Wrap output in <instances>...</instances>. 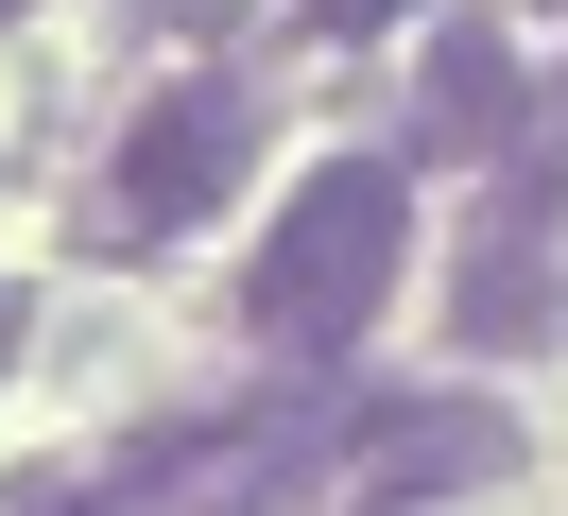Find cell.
I'll list each match as a JSON object with an SVG mask.
<instances>
[{
    "label": "cell",
    "instance_id": "1",
    "mask_svg": "<svg viewBox=\"0 0 568 516\" xmlns=\"http://www.w3.org/2000/svg\"><path fill=\"white\" fill-rule=\"evenodd\" d=\"M396 259H414V172L396 155H327L311 190H293V224L258 241V344L276 362H345L362 327H379V293H396Z\"/></svg>",
    "mask_w": 568,
    "mask_h": 516
},
{
    "label": "cell",
    "instance_id": "2",
    "mask_svg": "<svg viewBox=\"0 0 568 516\" xmlns=\"http://www.w3.org/2000/svg\"><path fill=\"white\" fill-rule=\"evenodd\" d=\"M345 431H362V396L311 362V396H276V413H242V431H207V447H155V499L173 516H293L311 482H345Z\"/></svg>",
    "mask_w": 568,
    "mask_h": 516
},
{
    "label": "cell",
    "instance_id": "3",
    "mask_svg": "<svg viewBox=\"0 0 568 516\" xmlns=\"http://www.w3.org/2000/svg\"><path fill=\"white\" fill-rule=\"evenodd\" d=\"M242 155H258V87H224V69L155 87L139 138H121V224H104V241H173V224H207V206L242 190Z\"/></svg>",
    "mask_w": 568,
    "mask_h": 516
},
{
    "label": "cell",
    "instance_id": "4",
    "mask_svg": "<svg viewBox=\"0 0 568 516\" xmlns=\"http://www.w3.org/2000/svg\"><path fill=\"white\" fill-rule=\"evenodd\" d=\"M465 482H517V413H499V396H396V413L345 431V499H362V516L465 499Z\"/></svg>",
    "mask_w": 568,
    "mask_h": 516
},
{
    "label": "cell",
    "instance_id": "5",
    "mask_svg": "<svg viewBox=\"0 0 568 516\" xmlns=\"http://www.w3.org/2000/svg\"><path fill=\"white\" fill-rule=\"evenodd\" d=\"M551 206H568V190L499 172L483 241H465V344H534V327H551Z\"/></svg>",
    "mask_w": 568,
    "mask_h": 516
},
{
    "label": "cell",
    "instance_id": "6",
    "mask_svg": "<svg viewBox=\"0 0 568 516\" xmlns=\"http://www.w3.org/2000/svg\"><path fill=\"white\" fill-rule=\"evenodd\" d=\"M517 52H499V18H448L430 34V87H414V121H430V155H499L517 138Z\"/></svg>",
    "mask_w": 568,
    "mask_h": 516
},
{
    "label": "cell",
    "instance_id": "7",
    "mask_svg": "<svg viewBox=\"0 0 568 516\" xmlns=\"http://www.w3.org/2000/svg\"><path fill=\"white\" fill-rule=\"evenodd\" d=\"M517 172H534V190H568V69H551V103L517 121Z\"/></svg>",
    "mask_w": 568,
    "mask_h": 516
},
{
    "label": "cell",
    "instance_id": "8",
    "mask_svg": "<svg viewBox=\"0 0 568 516\" xmlns=\"http://www.w3.org/2000/svg\"><path fill=\"white\" fill-rule=\"evenodd\" d=\"M379 18H414V0H311V34H379Z\"/></svg>",
    "mask_w": 568,
    "mask_h": 516
},
{
    "label": "cell",
    "instance_id": "9",
    "mask_svg": "<svg viewBox=\"0 0 568 516\" xmlns=\"http://www.w3.org/2000/svg\"><path fill=\"white\" fill-rule=\"evenodd\" d=\"M0 362H18V293H0Z\"/></svg>",
    "mask_w": 568,
    "mask_h": 516
}]
</instances>
